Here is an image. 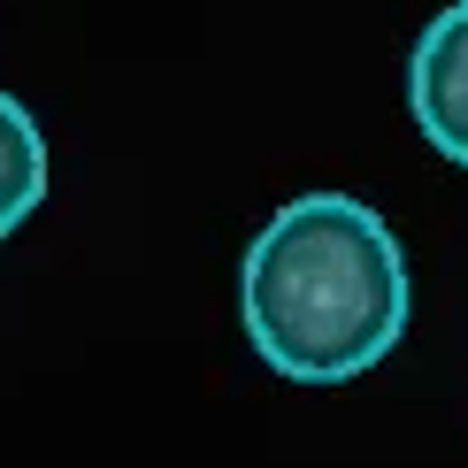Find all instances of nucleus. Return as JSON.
<instances>
[{"instance_id":"f257e3e1","label":"nucleus","mask_w":468,"mask_h":468,"mask_svg":"<svg viewBox=\"0 0 468 468\" xmlns=\"http://www.w3.org/2000/svg\"><path fill=\"white\" fill-rule=\"evenodd\" d=\"M246 338L292 384H346L407 330V253L354 192H300L246 246Z\"/></svg>"},{"instance_id":"f03ea898","label":"nucleus","mask_w":468,"mask_h":468,"mask_svg":"<svg viewBox=\"0 0 468 468\" xmlns=\"http://www.w3.org/2000/svg\"><path fill=\"white\" fill-rule=\"evenodd\" d=\"M407 108H415L422 139H431L453 169H468V0L431 16L407 62Z\"/></svg>"},{"instance_id":"7ed1b4c3","label":"nucleus","mask_w":468,"mask_h":468,"mask_svg":"<svg viewBox=\"0 0 468 468\" xmlns=\"http://www.w3.org/2000/svg\"><path fill=\"white\" fill-rule=\"evenodd\" d=\"M47 200V139H38L31 108L0 92V239Z\"/></svg>"}]
</instances>
